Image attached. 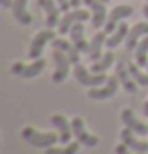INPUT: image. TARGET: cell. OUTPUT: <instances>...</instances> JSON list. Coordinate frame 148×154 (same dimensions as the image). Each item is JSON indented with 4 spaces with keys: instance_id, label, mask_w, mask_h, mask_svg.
I'll return each instance as SVG.
<instances>
[{
    "instance_id": "23",
    "label": "cell",
    "mask_w": 148,
    "mask_h": 154,
    "mask_svg": "<svg viewBox=\"0 0 148 154\" xmlns=\"http://www.w3.org/2000/svg\"><path fill=\"white\" fill-rule=\"evenodd\" d=\"M112 63H114V53H112V51H109V53H103L100 59L91 65V71H94V73H103V71L109 69Z\"/></svg>"
},
{
    "instance_id": "21",
    "label": "cell",
    "mask_w": 148,
    "mask_h": 154,
    "mask_svg": "<svg viewBox=\"0 0 148 154\" xmlns=\"http://www.w3.org/2000/svg\"><path fill=\"white\" fill-rule=\"evenodd\" d=\"M134 57H136V63L140 67H148V35L142 38L138 47L134 49Z\"/></svg>"
},
{
    "instance_id": "4",
    "label": "cell",
    "mask_w": 148,
    "mask_h": 154,
    "mask_svg": "<svg viewBox=\"0 0 148 154\" xmlns=\"http://www.w3.org/2000/svg\"><path fill=\"white\" fill-rule=\"evenodd\" d=\"M85 20H89V12H87V10H83V8H71L69 12H63L57 29H59L61 35H69L73 24L75 23H85Z\"/></svg>"
},
{
    "instance_id": "13",
    "label": "cell",
    "mask_w": 148,
    "mask_h": 154,
    "mask_svg": "<svg viewBox=\"0 0 148 154\" xmlns=\"http://www.w3.org/2000/svg\"><path fill=\"white\" fill-rule=\"evenodd\" d=\"M148 35V20L146 23H136L130 29V32H128V38H126V49L128 51H134L136 47H138V43L142 41V37H146Z\"/></svg>"
},
{
    "instance_id": "5",
    "label": "cell",
    "mask_w": 148,
    "mask_h": 154,
    "mask_svg": "<svg viewBox=\"0 0 148 154\" xmlns=\"http://www.w3.org/2000/svg\"><path fill=\"white\" fill-rule=\"evenodd\" d=\"M118 89H120V79H118V75H112L108 77V81L103 85L89 87L87 95H89V100H109V97H114L118 93Z\"/></svg>"
},
{
    "instance_id": "31",
    "label": "cell",
    "mask_w": 148,
    "mask_h": 154,
    "mask_svg": "<svg viewBox=\"0 0 148 154\" xmlns=\"http://www.w3.org/2000/svg\"><path fill=\"white\" fill-rule=\"evenodd\" d=\"M142 12H144V16H146V20H148V2L144 4V8H142Z\"/></svg>"
},
{
    "instance_id": "11",
    "label": "cell",
    "mask_w": 148,
    "mask_h": 154,
    "mask_svg": "<svg viewBox=\"0 0 148 154\" xmlns=\"http://www.w3.org/2000/svg\"><path fill=\"white\" fill-rule=\"evenodd\" d=\"M120 138H122V142H124L128 148H132L134 152H140V154L148 152V142L140 140V138H138V134L132 132L130 128H124V130L120 132Z\"/></svg>"
},
{
    "instance_id": "8",
    "label": "cell",
    "mask_w": 148,
    "mask_h": 154,
    "mask_svg": "<svg viewBox=\"0 0 148 154\" xmlns=\"http://www.w3.org/2000/svg\"><path fill=\"white\" fill-rule=\"evenodd\" d=\"M71 126H73V136L77 138V142H81L83 146L87 148H94L100 144V140H97V136H91V134H87L85 126H83V120L81 118H73L71 120Z\"/></svg>"
},
{
    "instance_id": "6",
    "label": "cell",
    "mask_w": 148,
    "mask_h": 154,
    "mask_svg": "<svg viewBox=\"0 0 148 154\" xmlns=\"http://www.w3.org/2000/svg\"><path fill=\"white\" fill-rule=\"evenodd\" d=\"M132 12H134V8L132 6H126V4L114 6V10L108 14V20H106V24H103V31L108 32V35H112V32L118 29V24L122 23L124 18L132 16Z\"/></svg>"
},
{
    "instance_id": "15",
    "label": "cell",
    "mask_w": 148,
    "mask_h": 154,
    "mask_svg": "<svg viewBox=\"0 0 148 154\" xmlns=\"http://www.w3.org/2000/svg\"><path fill=\"white\" fill-rule=\"evenodd\" d=\"M106 41H108V32L106 31H97L94 35L91 43H89V51H87V59H89L91 63H95L101 55H103L101 53V47L106 45Z\"/></svg>"
},
{
    "instance_id": "25",
    "label": "cell",
    "mask_w": 148,
    "mask_h": 154,
    "mask_svg": "<svg viewBox=\"0 0 148 154\" xmlns=\"http://www.w3.org/2000/svg\"><path fill=\"white\" fill-rule=\"evenodd\" d=\"M79 146H81V142H69L67 146L63 144V148H55V146L47 148V150H45V154H77Z\"/></svg>"
},
{
    "instance_id": "18",
    "label": "cell",
    "mask_w": 148,
    "mask_h": 154,
    "mask_svg": "<svg viewBox=\"0 0 148 154\" xmlns=\"http://www.w3.org/2000/svg\"><path fill=\"white\" fill-rule=\"evenodd\" d=\"M26 2L29 0H14V4H12V16H14V20L18 24H24V26L32 23L31 12L26 10Z\"/></svg>"
},
{
    "instance_id": "34",
    "label": "cell",
    "mask_w": 148,
    "mask_h": 154,
    "mask_svg": "<svg viewBox=\"0 0 148 154\" xmlns=\"http://www.w3.org/2000/svg\"><path fill=\"white\" fill-rule=\"evenodd\" d=\"M146 2H148V0H146Z\"/></svg>"
},
{
    "instance_id": "19",
    "label": "cell",
    "mask_w": 148,
    "mask_h": 154,
    "mask_svg": "<svg viewBox=\"0 0 148 154\" xmlns=\"http://www.w3.org/2000/svg\"><path fill=\"white\" fill-rule=\"evenodd\" d=\"M53 49H61L63 53L71 59V63H73V65H75V63H79V49L73 45L71 41L67 43L65 38H53Z\"/></svg>"
},
{
    "instance_id": "26",
    "label": "cell",
    "mask_w": 148,
    "mask_h": 154,
    "mask_svg": "<svg viewBox=\"0 0 148 154\" xmlns=\"http://www.w3.org/2000/svg\"><path fill=\"white\" fill-rule=\"evenodd\" d=\"M116 154H140V152H134L132 148H128L124 142H122V144H118V146H116Z\"/></svg>"
},
{
    "instance_id": "32",
    "label": "cell",
    "mask_w": 148,
    "mask_h": 154,
    "mask_svg": "<svg viewBox=\"0 0 148 154\" xmlns=\"http://www.w3.org/2000/svg\"><path fill=\"white\" fill-rule=\"evenodd\" d=\"M144 114L148 116V101H146V103H144Z\"/></svg>"
},
{
    "instance_id": "10",
    "label": "cell",
    "mask_w": 148,
    "mask_h": 154,
    "mask_svg": "<svg viewBox=\"0 0 148 154\" xmlns=\"http://www.w3.org/2000/svg\"><path fill=\"white\" fill-rule=\"evenodd\" d=\"M37 4H39L43 10H45V14H47V26L49 29H53V26H59V20H61V8L59 4L55 2V0H37Z\"/></svg>"
},
{
    "instance_id": "28",
    "label": "cell",
    "mask_w": 148,
    "mask_h": 154,
    "mask_svg": "<svg viewBox=\"0 0 148 154\" xmlns=\"http://www.w3.org/2000/svg\"><path fill=\"white\" fill-rule=\"evenodd\" d=\"M23 69H24V65L20 61H16V63H12V67H10V71L14 73V75H20L23 73Z\"/></svg>"
},
{
    "instance_id": "12",
    "label": "cell",
    "mask_w": 148,
    "mask_h": 154,
    "mask_svg": "<svg viewBox=\"0 0 148 154\" xmlns=\"http://www.w3.org/2000/svg\"><path fill=\"white\" fill-rule=\"evenodd\" d=\"M51 124L59 130V142L61 144H69L71 136H73V126L65 120V116H61V114L51 116Z\"/></svg>"
},
{
    "instance_id": "20",
    "label": "cell",
    "mask_w": 148,
    "mask_h": 154,
    "mask_svg": "<svg viewBox=\"0 0 148 154\" xmlns=\"http://www.w3.org/2000/svg\"><path fill=\"white\" fill-rule=\"evenodd\" d=\"M128 24L126 23H120L118 24V29L112 35L108 37V41H106V45H108V49H116L120 43H126V38H128Z\"/></svg>"
},
{
    "instance_id": "14",
    "label": "cell",
    "mask_w": 148,
    "mask_h": 154,
    "mask_svg": "<svg viewBox=\"0 0 148 154\" xmlns=\"http://www.w3.org/2000/svg\"><path fill=\"white\" fill-rule=\"evenodd\" d=\"M69 38H71V43L79 49V53H87L89 51V43L85 41V26H83V23H75L71 26Z\"/></svg>"
},
{
    "instance_id": "3",
    "label": "cell",
    "mask_w": 148,
    "mask_h": 154,
    "mask_svg": "<svg viewBox=\"0 0 148 154\" xmlns=\"http://www.w3.org/2000/svg\"><path fill=\"white\" fill-rule=\"evenodd\" d=\"M53 63H55V73H53V81L55 83H63L71 71V59L63 53L61 49H53Z\"/></svg>"
},
{
    "instance_id": "17",
    "label": "cell",
    "mask_w": 148,
    "mask_h": 154,
    "mask_svg": "<svg viewBox=\"0 0 148 154\" xmlns=\"http://www.w3.org/2000/svg\"><path fill=\"white\" fill-rule=\"evenodd\" d=\"M116 75L118 79H120V83H122V87H124L128 93H134L136 91V81H134L132 73H130V69H128V65L126 63H118L116 65Z\"/></svg>"
},
{
    "instance_id": "22",
    "label": "cell",
    "mask_w": 148,
    "mask_h": 154,
    "mask_svg": "<svg viewBox=\"0 0 148 154\" xmlns=\"http://www.w3.org/2000/svg\"><path fill=\"white\" fill-rule=\"evenodd\" d=\"M47 67V63H45V59H32V65H24L23 73H20V77H24V79H31V77H37L41 73V71Z\"/></svg>"
},
{
    "instance_id": "16",
    "label": "cell",
    "mask_w": 148,
    "mask_h": 154,
    "mask_svg": "<svg viewBox=\"0 0 148 154\" xmlns=\"http://www.w3.org/2000/svg\"><path fill=\"white\" fill-rule=\"evenodd\" d=\"M122 122H124L126 128H130L132 132H136L138 136H146L148 134V126L144 122H140V120H136V116H134L132 109L126 108L124 112H122Z\"/></svg>"
},
{
    "instance_id": "24",
    "label": "cell",
    "mask_w": 148,
    "mask_h": 154,
    "mask_svg": "<svg viewBox=\"0 0 148 154\" xmlns=\"http://www.w3.org/2000/svg\"><path fill=\"white\" fill-rule=\"evenodd\" d=\"M128 69H130V73H132V77H134V81H136V83L142 85V87H148V73H142L138 63H136V61L130 63V65H128Z\"/></svg>"
},
{
    "instance_id": "1",
    "label": "cell",
    "mask_w": 148,
    "mask_h": 154,
    "mask_svg": "<svg viewBox=\"0 0 148 154\" xmlns=\"http://www.w3.org/2000/svg\"><path fill=\"white\" fill-rule=\"evenodd\" d=\"M20 136H23V138L26 140L31 146L43 148V150H47V148L55 146V144L59 142V136H55V134H51V132H37L32 126H26V128H23Z\"/></svg>"
},
{
    "instance_id": "2",
    "label": "cell",
    "mask_w": 148,
    "mask_h": 154,
    "mask_svg": "<svg viewBox=\"0 0 148 154\" xmlns=\"http://www.w3.org/2000/svg\"><path fill=\"white\" fill-rule=\"evenodd\" d=\"M73 75L83 87H100L108 81V77L103 73H91V69H85L81 63H75L73 65Z\"/></svg>"
},
{
    "instance_id": "33",
    "label": "cell",
    "mask_w": 148,
    "mask_h": 154,
    "mask_svg": "<svg viewBox=\"0 0 148 154\" xmlns=\"http://www.w3.org/2000/svg\"><path fill=\"white\" fill-rule=\"evenodd\" d=\"M103 2H106V4H108V2H109V0H103Z\"/></svg>"
},
{
    "instance_id": "9",
    "label": "cell",
    "mask_w": 148,
    "mask_h": 154,
    "mask_svg": "<svg viewBox=\"0 0 148 154\" xmlns=\"http://www.w3.org/2000/svg\"><path fill=\"white\" fill-rule=\"evenodd\" d=\"M89 10H91V24L95 29H101L106 20H108V14H106V2L103 0H83Z\"/></svg>"
},
{
    "instance_id": "30",
    "label": "cell",
    "mask_w": 148,
    "mask_h": 154,
    "mask_svg": "<svg viewBox=\"0 0 148 154\" xmlns=\"http://www.w3.org/2000/svg\"><path fill=\"white\" fill-rule=\"evenodd\" d=\"M71 6H73V8H79V6H81V0H71Z\"/></svg>"
},
{
    "instance_id": "7",
    "label": "cell",
    "mask_w": 148,
    "mask_h": 154,
    "mask_svg": "<svg viewBox=\"0 0 148 154\" xmlns=\"http://www.w3.org/2000/svg\"><path fill=\"white\" fill-rule=\"evenodd\" d=\"M55 38V31L53 29H47V31H41L37 37L32 38L31 47H29V57L31 59H41V55H43V49L47 45L49 41H53Z\"/></svg>"
},
{
    "instance_id": "27",
    "label": "cell",
    "mask_w": 148,
    "mask_h": 154,
    "mask_svg": "<svg viewBox=\"0 0 148 154\" xmlns=\"http://www.w3.org/2000/svg\"><path fill=\"white\" fill-rule=\"evenodd\" d=\"M55 2L59 4V8H61L63 12H69L71 8H73V6H71V0H55Z\"/></svg>"
},
{
    "instance_id": "29",
    "label": "cell",
    "mask_w": 148,
    "mask_h": 154,
    "mask_svg": "<svg viewBox=\"0 0 148 154\" xmlns=\"http://www.w3.org/2000/svg\"><path fill=\"white\" fill-rule=\"evenodd\" d=\"M0 4H2V8H12V0H0Z\"/></svg>"
}]
</instances>
